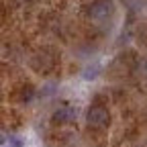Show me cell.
Here are the masks:
<instances>
[{"label":"cell","mask_w":147,"mask_h":147,"mask_svg":"<svg viewBox=\"0 0 147 147\" xmlns=\"http://www.w3.org/2000/svg\"><path fill=\"white\" fill-rule=\"evenodd\" d=\"M86 125L90 129H96V131L106 129L110 125V113H108V108L102 106V104H92L86 110Z\"/></svg>","instance_id":"cell-1"},{"label":"cell","mask_w":147,"mask_h":147,"mask_svg":"<svg viewBox=\"0 0 147 147\" xmlns=\"http://www.w3.org/2000/svg\"><path fill=\"white\" fill-rule=\"evenodd\" d=\"M98 74H100V65H88V67L84 69L82 76H84L86 80H94V78H98Z\"/></svg>","instance_id":"cell-6"},{"label":"cell","mask_w":147,"mask_h":147,"mask_svg":"<svg viewBox=\"0 0 147 147\" xmlns=\"http://www.w3.org/2000/svg\"><path fill=\"white\" fill-rule=\"evenodd\" d=\"M33 98H35V88L29 86V84L23 86V88H21V100H23V102H31Z\"/></svg>","instance_id":"cell-5"},{"label":"cell","mask_w":147,"mask_h":147,"mask_svg":"<svg viewBox=\"0 0 147 147\" xmlns=\"http://www.w3.org/2000/svg\"><path fill=\"white\" fill-rule=\"evenodd\" d=\"M88 14L92 21H106L113 14V0H96V2H92Z\"/></svg>","instance_id":"cell-2"},{"label":"cell","mask_w":147,"mask_h":147,"mask_svg":"<svg viewBox=\"0 0 147 147\" xmlns=\"http://www.w3.org/2000/svg\"><path fill=\"white\" fill-rule=\"evenodd\" d=\"M76 108L74 106H69V104H61L57 110L53 113V117H51V121L55 123V125H67V123H74L76 121Z\"/></svg>","instance_id":"cell-3"},{"label":"cell","mask_w":147,"mask_h":147,"mask_svg":"<svg viewBox=\"0 0 147 147\" xmlns=\"http://www.w3.org/2000/svg\"><path fill=\"white\" fill-rule=\"evenodd\" d=\"M0 147H23V139L21 137H16V135H4L2 137V145Z\"/></svg>","instance_id":"cell-4"}]
</instances>
